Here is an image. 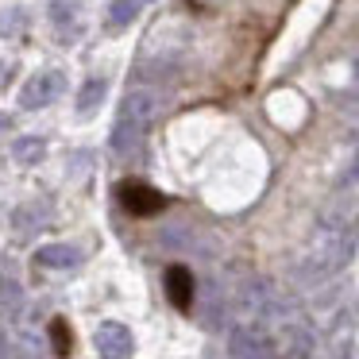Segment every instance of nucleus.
<instances>
[{"label": "nucleus", "mask_w": 359, "mask_h": 359, "mask_svg": "<svg viewBox=\"0 0 359 359\" xmlns=\"http://www.w3.org/2000/svg\"><path fill=\"white\" fill-rule=\"evenodd\" d=\"M166 297H170L178 309H189V305H194V274H189V266H182V263L166 266Z\"/></svg>", "instance_id": "nucleus-5"}, {"label": "nucleus", "mask_w": 359, "mask_h": 359, "mask_svg": "<svg viewBox=\"0 0 359 359\" xmlns=\"http://www.w3.org/2000/svg\"><path fill=\"white\" fill-rule=\"evenodd\" d=\"M101 101H104V81L101 78L86 81V86H81V93H78V112H93Z\"/></svg>", "instance_id": "nucleus-8"}, {"label": "nucleus", "mask_w": 359, "mask_h": 359, "mask_svg": "<svg viewBox=\"0 0 359 359\" xmlns=\"http://www.w3.org/2000/svg\"><path fill=\"white\" fill-rule=\"evenodd\" d=\"M35 263H39V266H55V271H66V266H78L81 263V251L70 248V243H50V248H43L39 255H35Z\"/></svg>", "instance_id": "nucleus-6"}, {"label": "nucleus", "mask_w": 359, "mask_h": 359, "mask_svg": "<svg viewBox=\"0 0 359 359\" xmlns=\"http://www.w3.org/2000/svg\"><path fill=\"white\" fill-rule=\"evenodd\" d=\"M116 197L132 217H155V212H163V205H166V197L158 194V189L143 186V182H124V186L116 189Z\"/></svg>", "instance_id": "nucleus-3"}, {"label": "nucleus", "mask_w": 359, "mask_h": 359, "mask_svg": "<svg viewBox=\"0 0 359 359\" xmlns=\"http://www.w3.org/2000/svg\"><path fill=\"white\" fill-rule=\"evenodd\" d=\"M93 344H97V351H101V359H128L132 348H135L132 328L120 325V320H104V325L97 328Z\"/></svg>", "instance_id": "nucleus-4"}, {"label": "nucleus", "mask_w": 359, "mask_h": 359, "mask_svg": "<svg viewBox=\"0 0 359 359\" xmlns=\"http://www.w3.org/2000/svg\"><path fill=\"white\" fill-rule=\"evenodd\" d=\"M50 348H55L58 355H70V348H74V336H70V325H66L62 317H58V320H50Z\"/></svg>", "instance_id": "nucleus-10"}, {"label": "nucleus", "mask_w": 359, "mask_h": 359, "mask_svg": "<svg viewBox=\"0 0 359 359\" xmlns=\"http://www.w3.org/2000/svg\"><path fill=\"white\" fill-rule=\"evenodd\" d=\"M151 116H155V97H151L147 89H132V93L120 101L116 128H112V151H116L120 158H132L135 151L143 147Z\"/></svg>", "instance_id": "nucleus-1"}, {"label": "nucleus", "mask_w": 359, "mask_h": 359, "mask_svg": "<svg viewBox=\"0 0 359 359\" xmlns=\"http://www.w3.org/2000/svg\"><path fill=\"white\" fill-rule=\"evenodd\" d=\"M140 12V0H112L109 4V32H124Z\"/></svg>", "instance_id": "nucleus-7"}, {"label": "nucleus", "mask_w": 359, "mask_h": 359, "mask_svg": "<svg viewBox=\"0 0 359 359\" xmlns=\"http://www.w3.org/2000/svg\"><path fill=\"white\" fill-rule=\"evenodd\" d=\"M8 132V116H4V112H0V135Z\"/></svg>", "instance_id": "nucleus-11"}, {"label": "nucleus", "mask_w": 359, "mask_h": 359, "mask_svg": "<svg viewBox=\"0 0 359 359\" xmlns=\"http://www.w3.org/2000/svg\"><path fill=\"white\" fill-rule=\"evenodd\" d=\"M62 86H66L62 70H43V74H35V78H27V86L20 89V104H24V109H47V104L62 93Z\"/></svg>", "instance_id": "nucleus-2"}, {"label": "nucleus", "mask_w": 359, "mask_h": 359, "mask_svg": "<svg viewBox=\"0 0 359 359\" xmlns=\"http://www.w3.org/2000/svg\"><path fill=\"white\" fill-rule=\"evenodd\" d=\"M12 155H16V163H39V158L47 155V147H43V140L27 135V140H20L16 147H12Z\"/></svg>", "instance_id": "nucleus-9"}]
</instances>
